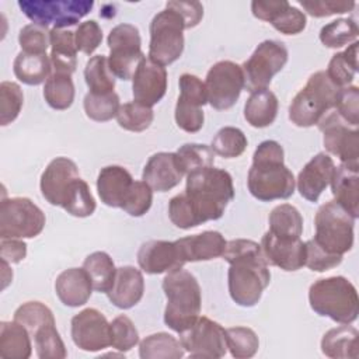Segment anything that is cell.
Segmentation results:
<instances>
[{
	"instance_id": "obj_1",
	"label": "cell",
	"mask_w": 359,
	"mask_h": 359,
	"mask_svg": "<svg viewBox=\"0 0 359 359\" xmlns=\"http://www.w3.org/2000/svg\"><path fill=\"white\" fill-rule=\"evenodd\" d=\"M222 257L230 265L227 286L233 302L241 307L255 306L271 282L261 245L254 240L234 238L227 241Z\"/></svg>"
},
{
	"instance_id": "obj_2",
	"label": "cell",
	"mask_w": 359,
	"mask_h": 359,
	"mask_svg": "<svg viewBox=\"0 0 359 359\" xmlns=\"http://www.w3.org/2000/svg\"><path fill=\"white\" fill-rule=\"evenodd\" d=\"M247 187L261 202L287 199L294 194V175L285 165V151L276 140H264L255 149Z\"/></svg>"
},
{
	"instance_id": "obj_3",
	"label": "cell",
	"mask_w": 359,
	"mask_h": 359,
	"mask_svg": "<svg viewBox=\"0 0 359 359\" xmlns=\"http://www.w3.org/2000/svg\"><path fill=\"white\" fill-rule=\"evenodd\" d=\"M184 192L199 224H203L223 216L234 198L233 178L223 168L205 167L187 175Z\"/></svg>"
},
{
	"instance_id": "obj_4",
	"label": "cell",
	"mask_w": 359,
	"mask_h": 359,
	"mask_svg": "<svg viewBox=\"0 0 359 359\" xmlns=\"http://www.w3.org/2000/svg\"><path fill=\"white\" fill-rule=\"evenodd\" d=\"M161 287L167 297L164 323L168 328L180 334L199 317L202 307L199 282L189 271L177 268L167 272Z\"/></svg>"
},
{
	"instance_id": "obj_5",
	"label": "cell",
	"mask_w": 359,
	"mask_h": 359,
	"mask_svg": "<svg viewBox=\"0 0 359 359\" xmlns=\"http://www.w3.org/2000/svg\"><path fill=\"white\" fill-rule=\"evenodd\" d=\"M309 303L314 313L339 324H352L359 314L356 287L345 276L317 279L309 289Z\"/></svg>"
},
{
	"instance_id": "obj_6",
	"label": "cell",
	"mask_w": 359,
	"mask_h": 359,
	"mask_svg": "<svg viewBox=\"0 0 359 359\" xmlns=\"http://www.w3.org/2000/svg\"><path fill=\"white\" fill-rule=\"evenodd\" d=\"M338 91L339 87L331 81L325 70L313 73L289 105L290 122L299 128L317 125L325 114L334 109Z\"/></svg>"
},
{
	"instance_id": "obj_7",
	"label": "cell",
	"mask_w": 359,
	"mask_h": 359,
	"mask_svg": "<svg viewBox=\"0 0 359 359\" xmlns=\"http://www.w3.org/2000/svg\"><path fill=\"white\" fill-rule=\"evenodd\" d=\"M355 220L339 203L328 201L318 208L314 216L313 240L327 252L344 257L353 247Z\"/></svg>"
},
{
	"instance_id": "obj_8",
	"label": "cell",
	"mask_w": 359,
	"mask_h": 359,
	"mask_svg": "<svg viewBox=\"0 0 359 359\" xmlns=\"http://www.w3.org/2000/svg\"><path fill=\"white\" fill-rule=\"evenodd\" d=\"M184 29L185 22L175 10L165 7L157 13L149 27V59L161 66L178 60L184 50Z\"/></svg>"
},
{
	"instance_id": "obj_9",
	"label": "cell",
	"mask_w": 359,
	"mask_h": 359,
	"mask_svg": "<svg viewBox=\"0 0 359 359\" xmlns=\"http://www.w3.org/2000/svg\"><path fill=\"white\" fill-rule=\"evenodd\" d=\"M45 213L29 198H3L0 203V238H34L45 227Z\"/></svg>"
},
{
	"instance_id": "obj_10",
	"label": "cell",
	"mask_w": 359,
	"mask_h": 359,
	"mask_svg": "<svg viewBox=\"0 0 359 359\" xmlns=\"http://www.w3.org/2000/svg\"><path fill=\"white\" fill-rule=\"evenodd\" d=\"M18 7L27 18L42 27L67 29L76 25L94 7L91 0H20Z\"/></svg>"
},
{
	"instance_id": "obj_11",
	"label": "cell",
	"mask_w": 359,
	"mask_h": 359,
	"mask_svg": "<svg viewBox=\"0 0 359 359\" xmlns=\"http://www.w3.org/2000/svg\"><path fill=\"white\" fill-rule=\"evenodd\" d=\"M287 57L289 52L283 42L275 39L262 41L252 55L241 65L244 88L250 93L268 88L273 76L285 67Z\"/></svg>"
},
{
	"instance_id": "obj_12",
	"label": "cell",
	"mask_w": 359,
	"mask_h": 359,
	"mask_svg": "<svg viewBox=\"0 0 359 359\" xmlns=\"http://www.w3.org/2000/svg\"><path fill=\"white\" fill-rule=\"evenodd\" d=\"M109 48L108 65L115 77L132 80L139 62L144 57L142 52V38L137 27L132 24L115 25L107 38Z\"/></svg>"
},
{
	"instance_id": "obj_13",
	"label": "cell",
	"mask_w": 359,
	"mask_h": 359,
	"mask_svg": "<svg viewBox=\"0 0 359 359\" xmlns=\"http://www.w3.org/2000/svg\"><path fill=\"white\" fill-rule=\"evenodd\" d=\"M323 132V143L330 154L342 165L359 170V130L346 123L335 111L325 114L317 123Z\"/></svg>"
},
{
	"instance_id": "obj_14",
	"label": "cell",
	"mask_w": 359,
	"mask_h": 359,
	"mask_svg": "<svg viewBox=\"0 0 359 359\" xmlns=\"http://www.w3.org/2000/svg\"><path fill=\"white\" fill-rule=\"evenodd\" d=\"M205 87L208 102L213 109H230L244 90V73L241 66L231 60L216 62L206 74Z\"/></svg>"
},
{
	"instance_id": "obj_15",
	"label": "cell",
	"mask_w": 359,
	"mask_h": 359,
	"mask_svg": "<svg viewBox=\"0 0 359 359\" xmlns=\"http://www.w3.org/2000/svg\"><path fill=\"white\" fill-rule=\"evenodd\" d=\"M180 342L189 358L219 359L227 352L226 330L205 316H199L194 324L180 332Z\"/></svg>"
},
{
	"instance_id": "obj_16",
	"label": "cell",
	"mask_w": 359,
	"mask_h": 359,
	"mask_svg": "<svg viewBox=\"0 0 359 359\" xmlns=\"http://www.w3.org/2000/svg\"><path fill=\"white\" fill-rule=\"evenodd\" d=\"M72 339L86 352H97L111 345V328L107 317L97 309L88 307L72 318Z\"/></svg>"
},
{
	"instance_id": "obj_17",
	"label": "cell",
	"mask_w": 359,
	"mask_h": 359,
	"mask_svg": "<svg viewBox=\"0 0 359 359\" xmlns=\"http://www.w3.org/2000/svg\"><path fill=\"white\" fill-rule=\"evenodd\" d=\"M251 11L255 18L271 22L276 31L285 35H297L307 24L306 14L286 0H255L251 3Z\"/></svg>"
},
{
	"instance_id": "obj_18",
	"label": "cell",
	"mask_w": 359,
	"mask_h": 359,
	"mask_svg": "<svg viewBox=\"0 0 359 359\" xmlns=\"http://www.w3.org/2000/svg\"><path fill=\"white\" fill-rule=\"evenodd\" d=\"M259 245L268 265L278 266L286 272L299 271L304 266L306 243L300 238L279 237L266 231Z\"/></svg>"
},
{
	"instance_id": "obj_19",
	"label": "cell",
	"mask_w": 359,
	"mask_h": 359,
	"mask_svg": "<svg viewBox=\"0 0 359 359\" xmlns=\"http://www.w3.org/2000/svg\"><path fill=\"white\" fill-rule=\"evenodd\" d=\"M167 91V70L164 66L143 57L132 79L133 101L153 107L163 100Z\"/></svg>"
},
{
	"instance_id": "obj_20",
	"label": "cell",
	"mask_w": 359,
	"mask_h": 359,
	"mask_svg": "<svg viewBox=\"0 0 359 359\" xmlns=\"http://www.w3.org/2000/svg\"><path fill=\"white\" fill-rule=\"evenodd\" d=\"M185 171L177 153L158 151L149 157L143 167L142 180L156 192H167L175 188L184 178Z\"/></svg>"
},
{
	"instance_id": "obj_21",
	"label": "cell",
	"mask_w": 359,
	"mask_h": 359,
	"mask_svg": "<svg viewBox=\"0 0 359 359\" xmlns=\"http://www.w3.org/2000/svg\"><path fill=\"white\" fill-rule=\"evenodd\" d=\"M335 171V163L330 154L317 153L300 170L296 185L299 194L309 202H317L323 191L330 185Z\"/></svg>"
},
{
	"instance_id": "obj_22",
	"label": "cell",
	"mask_w": 359,
	"mask_h": 359,
	"mask_svg": "<svg viewBox=\"0 0 359 359\" xmlns=\"http://www.w3.org/2000/svg\"><path fill=\"white\" fill-rule=\"evenodd\" d=\"M137 264L143 272L160 275L182 268L185 262L181 259L175 241L149 240L137 251Z\"/></svg>"
},
{
	"instance_id": "obj_23",
	"label": "cell",
	"mask_w": 359,
	"mask_h": 359,
	"mask_svg": "<svg viewBox=\"0 0 359 359\" xmlns=\"http://www.w3.org/2000/svg\"><path fill=\"white\" fill-rule=\"evenodd\" d=\"M80 177L77 164L67 157L53 158L41 175V194L52 206H60L69 184Z\"/></svg>"
},
{
	"instance_id": "obj_24",
	"label": "cell",
	"mask_w": 359,
	"mask_h": 359,
	"mask_svg": "<svg viewBox=\"0 0 359 359\" xmlns=\"http://www.w3.org/2000/svg\"><path fill=\"white\" fill-rule=\"evenodd\" d=\"M226 244L223 234L216 230H206L175 240L181 259L185 264L219 258L223 255Z\"/></svg>"
},
{
	"instance_id": "obj_25",
	"label": "cell",
	"mask_w": 359,
	"mask_h": 359,
	"mask_svg": "<svg viewBox=\"0 0 359 359\" xmlns=\"http://www.w3.org/2000/svg\"><path fill=\"white\" fill-rule=\"evenodd\" d=\"M143 293L144 279L142 271L132 265H123L116 268L112 287L105 294L115 307L128 310L142 300Z\"/></svg>"
},
{
	"instance_id": "obj_26",
	"label": "cell",
	"mask_w": 359,
	"mask_h": 359,
	"mask_svg": "<svg viewBox=\"0 0 359 359\" xmlns=\"http://www.w3.org/2000/svg\"><path fill=\"white\" fill-rule=\"evenodd\" d=\"M132 174L122 165H107L97 177V192L101 202L109 208H122L133 184Z\"/></svg>"
},
{
	"instance_id": "obj_27",
	"label": "cell",
	"mask_w": 359,
	"mask_h": 359,
	"mask_svg": "<svg viewBox=\"0 0 359 359\" xmlns=\"http://www.w3.org/2000/svg\"><path fill=\"white\" fill-rule=\"evenodd\" d=\"M93 283L84 268H69L55 280L57 299L67 307L84 306L93 293Z\"/></svg>"
},
{
	"instance_id": "obj_28",
	"label": "cell",
	"mask_w": 359,
	"mask_h": 359,
	"mask_svg": "<svg viewBox=\"0 0 359 359\" xmlns=\"http://www.w3.org/2000/svg\"><path fill=\"white\" fill-rule=\"evenodd\" d=\"M331 192L334 201L339 203L351 216L359 217V170L346 165L335 167L331 178Z\"/></svg>"
},
{
	"instance_id": "obj_29",
	"label": "cell",
	"mask_w": 359,
	"mask_h": 359,
	"mask_svg": "<svg viewBox=\"0 0 359 359\" xmlns=\"http://www.w3.org/2000/svg\"><path fill=\"white\" fill-rule=\"evenodd\" d=\"M359 332L349 324L328 330L321 339V352L332 359L359 356Z\"/></svg>"
},
{
	"instance_id": "obj_30",
	"label": "cell",
	"mask_w": 359,
	"mask_h": 359,
	"mask_svg": "<svg viewBox=\"0 0 359 359\" xmlns=\"http://www.w3.org/2000/svg\"><path fill=\"white\" fill-rule=\"evenodd\" d=\"M50 62L55 73L73 74L77 67V48L74 32L62 28L50 29Z\"/></svg>"
},
{
	"instance_id": "obj_31",
	"label": "cell",
	"mask_w": 359,
	"mask_h": 359,
	"mask_svg": "<svg viewBox=\"0 0 359 359\" xmlns=\"http://www.w3.org/2000/svg\"><path fill=\"white\" fill-rule=\"evenodd\" d=\"M279 101L268 88L251 93L244 105V118L252 128H266L276 119Z\"/></svg>"
},
{
	"instance_id": "obj_32",
	"label": "cell",
	"mask_w": 359,
	"mask_h": 359,
	"mask_svg": "<svg viewBox=\"0 0 359 359\" xmlns=\"http://www.w3.org/2000/svg\"><path fill=\"white\" fill-rule=\"evenodd\" d=\"M32 353L31 335L28 330L13 321L0 323V358L3 359H28Z\"/></svg>"
},
{
	"instance_id": "obj_33",
	"label": "cell",
	"mask_w": 359,
	"mask_h": 359,
	"mask_svg": "<svg viewBox=\"0 0 359 359\" xmlns=\"http://www.w3.org/2000/svg\"><path fill=\"white\" fill-rule=\"evenodd\" d=\"M14 76L27 86H38L52 74V62L46 53L20 52L13 62Z\"/></svg>"
},
{
	"instance_id": "obj_34",
	"label": "cell",
	"mask_w": 359,
	"mask_h": 359,
	"mask_svg": "<svg viewBox=\"0 0 359 359\" xmlns=\"http://www.w3.org/2000/svg\"><path fill=\"white\" fill-rule=\"evenodd\" d=\"M184 352L181 342L168 332L150 334L139 344L142 359H181Z\"/></svg>"
},
{
	"instance_id": "obj_35",
	"label": "cell",
	"mask_w": 359,
	"mask_h": 359,
	"mask_svg": "<svg viewBox=\"0 0 359 359\" xmlns=\"http://www.w3.org/2000/svg\"><path fill=\"white\" fill-rule=\"evenodd\" d=\"M60 208H63L69 215L74 217L91 216L95 212L97 203L88 184L80 177L73 180L62 198Z\"/></svg>"
},
{
	"instance_id": "obj_36",
	"label": "cell",
	"mask_w": 359,
	"mask_h": 359,
	"mask_svg": "<svg viewBox=\"0 0 359 359\" xmlns=\"http://www.w3.org/2000/svg\"><path fill=\"white\" fill-rule=\"evenodd\" d=\"M358 41L352 42L344 52L332 55L328 67L325 70L331 81L342 88L351 86L358 72Z\"/></svg>"
},
{
	"instance_id": "obj_37",
	"label": "cell",
	"mask_w": 359,
	"mask_h": 359,
	"mask_svg": "<svg viewBox=\"0 0 359 359\" xmlns=\"http://www.w3.org/2000/svg\"><path fill=\"white\" fill-rule=\"evenodd\" d=\"M83 268L88 273L94 290L100 293H107L114 283L116 268L105 251H94L86 257Z\"/></svg>"
},
{
	"instance_id": "obj_38",
	"label": "cell",
	"mask_w": 359,
	"mask_h": 359,
	"mask_svg": "<svg viewBox=\"0 0 359 359\" xmlns=\"http://www.w3.org/2000/svg\"><path fill=\"white\" fill-rule=\"evenodd\" d=\"M269 230L279 237L300 238L303 233V217L297 208L290 203H282L275 206L268 217Z\"/></svg>"
},
{
	"instance_id": "obj_39",
	"label": "cell",
	"mask_w": 359,
	"mask_h": 359,
	"mask_svg": "<svg viewBox=\"0 0 359 359\" xmlns=\"http://www.w3.org/2000/svg\"><path fill=\"white\" fill-rule=\"evenodd\" d=\"M74 83L70 74L52 72V74L45 81L43 98L46 104L56 111H65L70 108L74 101Z\"/></svg>"
},
{
	"instance_id": "obj_40",
	"label": "cell",
	"mask_w": 359,
	"mask_h": 359,
	"mask_svg": "<svg viewBox=\"0 0 359 359\" xmlns=\"http://www.w3.org/2000/svg\"><path fill=\"white\" fill-rule=\"evenodd\" d=\"M84 80L90 93L107 94L114 91L115 76L109 69L108 57L105 55H95L87 60Z\"/></svg>"
},
{
	"instance_id": "obj_41",
	"label": "cell",
	"mask_w": 359,
	"mask_h": 359,
	"mask_svg": "<svg viewBox=\"0 0 359 359\" xmlns=\"http://www.w3.org/2000/svg\"><path fill=\"white\" fill-rule=\"evenodd\" d=\"M359 28L352 18H337L320 29V41L324 46L337 49L358 39Z\"/></svg>"
},
{
	"instance_id": "obj_42",
	"label": "cell",
	"mask_w": 359,
	"mask_h": 359,
	"mask_svg": "<svg viewBox=\"0 0 359 359\" xmlns=\"http://www.w3.org/2000/svg\"><path fill=\"white\" fill-rule=\"evenodd\" d=\"M247 144V136L241 129L236 126H224L213 136L210 149L220 157L236 158L245 151Z\"/></svg>"
},
{
	"instance_id": "obj_43",
	"label": "cell",
	"mask_w": 359,
	"mask_h": 359,
	"mask_svg": "<svg viewBox=\"0 0 359 359\" xmlns=\"http://www.w3.org/2000/svg\"><path fill=\"white\" fill-rule=\"evenodd\" d=\"M83 107L86 115L95 122H107L116 118L121 102L119 95L112 91L107 94L87 93L83 100Z\"/></svg>"
},
{
	"instance_id": "obj_44",
	"label": "cell",
	"mask_w": 359,
	"mask_h": 359,
	"mask_svg": "<svg viewBox=\"0 0 359 359\" xmlns=\"http://www.w3.org/2000/svg\"><path fill=\"white\" fill-rule=\"evenodd\" d=\"M14 320L24 325L32 337L41 328L56 324L52 310L41 302H27L14 311Z\"/></svg>"
},
{
	"instance_id": "obj_45",
	"label": "cell",
	"mask_w": 359,
	"mask_h": 359,
	"mask_svg": "<svg viewBox=\"0 0 359 359\" xmlns=\"http://www.w3.org/2000/svg\"><path fill=\"white\" fill-rule=\"evenodd\" d=\"M154 119V112L151 107L143 105L136 101L125 102L119 107L116 114L118 125L129 132H143L149 129Z\"/></svg>"
},
{
	"instance_id": "obj_46",
	"label": "cell",
	"mask_w": 359,
	"mask_h": 359,
	"mask_svg": "<svg viewBox=\"0 0 359 359\" xmlns=\"http://www.w3.org/2000/svg\"><path fill=\"white\" fill-rule=\"evenodd\" d=\"M227 349L236 359L252 358L259 348V339L248 327H230L226 330Z\"/></svg>"
},
{
	"instance_id": "obj_47",
	"label": "cell",
	"mask_w": 359,
	"mask_h": 359,
	"mask_svg": "<svg viewBox=\"0 0 359 359\" xmlns=\"http://www.w3.org/2000/svg\"><path fill=\"white\" fill-rule=\"evenodd\" d=\"M35 352L39 359H65L67 351L56 324H49L32 335Z\"/></svg>"
},
{
	"instance_id": "obj_48",
	"label": "cell",
	"mask_w": 359,
	"mask_h": 359,
	"mask_svg": "<svg viewBox=\"0 0 359 359\" xmlns=\"http://www.w3.org/2000/svg\"><path fill=\"white\" fill-rule=\"evenodd\" d=\"M175 153L185 175L205 167H212L215 161L213 150L203 143H185L180 146Z\"/></svg>"
},
{
	"instance_id": "obj_49",
	"label": "cell",
	"mask_w": 359,
	"mask_h": 359,
	"mask_svg": "<svg viewBox=\"0 0 359 359\" xmlns=\"http://www.w3.org/2000/svg\"><path fill=\"white\" fill-rule=\"evenodd\" d=\"M24 94L21 87L14 81H1L0 84V125L7 126L21 112Z\"/></svg>"
},
{
	"instance_id": "obj_50",
	"label": "cell",
	"mask_w": 359,
	"mask_h": 359,
	"mask_svg": "<svg viewBox=\"0 0 359 359\" xmlns=\"http://www.w3.org/2000/svg\"><path fill=\"white\" fill-rule=\"evenodd\" d=\"M111 328V346L119 352H128L139 344V331L135 327L133 321L121 314L109 323Z\"/></svg>"
},
{
	"instance_id": "obj_51",
	"label": "cell",
	"mask_w": 359,
	"mask_h": 359,
	"mask_svg": "<svg viewBox=\"0 0 359 359\" xmlns=\"http://www.w3.org/2000/svg\"><path fill=\"white\" fill-rule=\"evenodd\" d=\"M18 43L21 52L25 53H46L50 45V29L39 24H27L20 29Z\"/></svg>"
},
{
	"instance_id": "obj_52",
	"label": "cell",
	"mask_w": 359,
	"mask_h": 359,
	"mask_svg": "<svg viewBox=\"0 0 359 359\" xmlns=\"http://www.w3.org/2000/svg\"><path fill=\"white\" fill-rule=\"evenodd\" d=\"M153 203V189L142 180L133 181L132 188L122 205V210L129 216L140 217L149 212Z\"/></svg>"
},
{
	"instance_id": "obj_53",
	"label": "cell",
	"mask_w": 359,
	"mask_h": 359,
	"mask_svg": "<svg viewBox=\"0 0 359 359\" xmlns=\"http://www.w3.org/2000/svg\"><path fill=\"white\" fill-rule=\"evenodd\" d=\"M175 123L180 129L188 133H196L203 128L205 122V114L202 107L185 101L182 98L177 100L175 111H174Z\"/></svg>"
},
{
	"instance_id": "obj_54",
	"label": "cell",
	"mask_w": 359,
	"mask_h": 359,
	"mask_svg": "<svg viewBox=\"0 0 359 359\" xmlns=\"http://www.w3.org/2000/svg\"><path fill=\"white\" fill-rule=\"evenodd\" d=\"M334 111L351 126L359 125V88L348 86L339 88L334 105Z\"/></svg>"
},
{
	"instance_id": "obj_55",
	"label": "cell",
	"mask_w": 359,
	"mask_h": 359,
	"mask_svg": "<svg viewBox=\"0 0 359 359\" xmlns=\"http://www.w3.org/2000/svg\"><path fill=\"white\" fill-rule=\"evenodd\" d=\"M168 217L171 223L182 230L199 226V222L188 202L185 192L172 196L168 202Z\"/></svg>"
},
{
	"instance_id": "obj_56",
	"label": "cell",
	"mask_w": 359,
	"mask_h": 359,
	"mask_svg": "<svg viewBox=\"0 0 359 359\" xmlns=\"http://www.w3.org/2000/svg\"><path fill=\"white\" fill-rule=\"evenodd\" d=\"M303 10L316 18L345 14L355 8L356 3L351 0H299Z\"/></svg>"
},
{
	"instance_id": "obj_57",
	"label": "cell",
	"mask_w": 359,
	"mask_h": 359,
	"mask_svg": "<svg viewBox=\"0 0 359 359\" xmlns=\"http://www.w3.org/2000/svg\"><path fill=\"white\" fill-rule=\"evenodd\" d=\"M74 42L79 52L91 55L102 42V29L95 20L80 22L74 31Z\"/></svg>"
},
{
	"instance_id": "obj_58",
	"label": "cell",
	"mask_w": 359,
	"mask_h": 359,
	"mask_svg": "<svg viewBox=\"0 0 359 359\" xmlns=\"http://www.w3.org/2000/svg\"><path fill=\"white\" fill-rule=\"evenodd\" d=\"M342 262V255H334L323 250L313 238L306 241L304 265L314 272H325L338 266Z\"/></svg>"
},
{
	"instance_id": "obj_59",
	"label": "cell",
	"mask_w": 359,
	"mask_h": 359,
	"mask_svg": "<svg viewBox=\"0 0 359 359\" xmlns=\"http://www.w3.org/2000/svg\"><path fill=\"white\" fill-rule=\"evenodd\" d=\"M178 86H180L178 98L194 102L199 107H203L208 102L205 83L198 76L191 73H184L180 76Z\"/></svg>"
},
{
	"instance_id": "obj_60",
	"label": "cell",
	"mask_w": 359,
	"mask_h": 359,
	"mask_svg": "<svg viewBox=\"0 0 359 359\" xmlns=\"http://www.w3.org/2000/svg\"><path fill=\"white\" fill-rule=\"evenodd\" d=\"M165 7L175 10L185 22V29L195 28L203 17V6L199 1H178L171 0L165 3Z\"/></svg>"
},
{
	"instance_id": "obj_61",
	"label": "cell",
	"mask_w": 359,
	"mask_h": 359,
	"mask_svg": "<svg viewBox=\"0 0 359 359\" xmlns=\"http://www.w3.org/2000/svg\"><path fill=\"white\" fill-rule=\"evenodd\" d=\"M27 257V244L21 238L0 240V259L8 264H20Z\"/></svg>"
},
{
	"instance_id": "obj_62",
	"label": "cell",
	"mask_w": 359,
	"mask_h": 359,
	"mask_svg": "<svg viewBox=\"0 0 359 359\" xmlns=\"http://www.w3.org/2000/svg\"><path fill=\"white\" fill-rule=\"evenodd\" d=\"M8 262H6V261H1V269H3V275H1V278H3V289H6L7 287V285L11 282V279H13V271L8 268Z\"/></svg>"
}]
</instances>
